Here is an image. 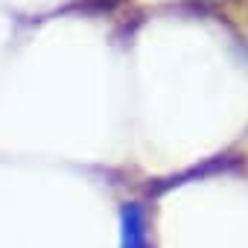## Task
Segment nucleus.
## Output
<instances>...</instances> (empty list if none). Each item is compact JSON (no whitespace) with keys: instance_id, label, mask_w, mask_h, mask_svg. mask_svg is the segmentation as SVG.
Returning a JSON list of instances; mask_svg holds the SVG:
<instances>
[{"instance_id":"f257e3e1","label":"nucleus","mask_w":248,"mask_h":248,"mask_svg":"<svg viewBox=\"0 0 248 248\" xmlns=\"http://www.w3.org/2000/svg\"><path fill=\"white\" fill-rule=\"evenodd\" d=\"M120 248H149V216L140 202L120 207Z\"/></svg>"}]
</instances>
